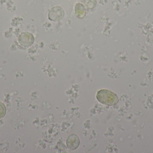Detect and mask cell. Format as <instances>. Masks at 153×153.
I'll use <instances>...</instances> for the list:
<instances>
[{
	"mask_svg": "<svg viewBox=\"0 0 153 153\" xmlns=\"http://www.w3.org/2000/svg\"><path fill=\"white\" fill-rule=\"evenodd\" d=\"M97 100L103 105L112 106L118 102L119 99L114 93L107 90L99 91L96 94Z\"/></svg>",
	"mask_w": 153,
	"mask_h": 153,
	"instance_id": "1",
	"label": "cell"
},
{
	"mask_svg": "<svg viewBox=\"0 0 153 153\" xmlns=\"http://www.w3.org/2000/svg\"><path fill=\"white\" fill-rule=\"evenodd\" d=\"M65 11L62 8L56 6L50 9L48 13V19L54 22L60 21L63 19Z\"/></svg>",
	"mask_w": 153,
	"mask_h": 153,
	"instance_id": "2",
	"label": "cell"
},
{
	"mask_svg": "<svg viewBox=\"0 0 153 153\" xmlns=\"http://www.w3.org/2000/svg\"><path fill=\"white\" fill-rule=\"evenodd\" d=\"M80 144V139L77 135L71 134L69 136L66 140V145L70 150L74 151L78 148Z\"/></svg>",
	"mask_w": 153,
	"mask_h": 153,
	"instance_id": "3",
	"label": "cell"
},
{
	"mask_svg": "<svg viewBox=\"0 0 153 153\" xmlns=\"http://www.w3.org/2000/svg\"><path fill=\"white\" fill-rule=\"evenodd\" d=\"M75 12L76 16L80 19L84 17L86 13V10L84 5L82 4H76L75 6Z\"/></svg>",
	"mask_w": 153,
	"mask_h": 153,
	"instance_id": "4",
	"label": "cell"
},
{
	"mask_svg": "<svg viewBox=\"0 0 153 153\" xmlns=\"http://www.w3.org/2000/svg\"><path fill=\"white\" fill-rule=\"evenodd\" d=\"M82 2L85 7L89 10L93 9L97 4L96 0H82Z\"/></svg>",
	"mask_w": 153,
	"mask_h": 153,
	"instance_id": "5",
	"label": "cell"
},
{
	"mask_svg": "<svg viewBox=\"0 0 153 153\" xmlns=\"http://www.w3.org/2000/svg\"><path fill=\"white\" fill-rule=\"evenodd\" d=\"M6 113V107L4 103L0 102V119L4 117Z\"/></svg>",
	"mask_w": 153,
	"mask_h": 153,
	"instance_id": "6",
	"label": "cell"
}]
</instances>
